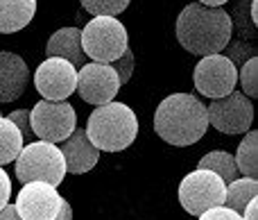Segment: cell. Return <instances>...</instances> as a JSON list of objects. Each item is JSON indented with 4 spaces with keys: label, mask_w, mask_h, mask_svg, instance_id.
Segmentation results:
<instances>
[{
    "label": "cell",
    "mask_w": 258,
    "mask_h": 220,
    "mask_svg": "<svg viewBox=\"0 0 258 220\" xmlns=\"http://www.w3.org/2000/svg\"><path fill=\"white\" fill-rule=\"evenodd\" d=\"M23 136L18 127L7 116H0V166L16 161L18 152L23 150Z\"/></svg>",
    "instance_id": "cell-20"
},
{
    "label": "cell",
    "mask_w": 258,
    "mask_h": 220,
    "mask_svg": "<svg viewBox=\"0 0 258 220\" xmlns=\"http://www.w3.org/2000/svg\"><path fill=\"white\" fill-rule=\"evenodd\" d=\"M0 116H3V112H0Z\"/></svg>",
    "instance_id": "cell-34"
},
{
    "label": "cell",
    "mask_w": 258,
    "mask_h": 220,
    "mask_svg": "<svg viewBox=\"0 0 258 220\" xmlns=\"http://www.w3.org/2000/svg\"><path fill=\"white\" fill-rule=\"evenodd\" d=\"M66 161V173L71 175H84V173L93 171L100 161V150L89 141L84 127H75L73 134L59 145Z\"/></svg>",
    "instance_id": "cell-13"
},
{
    "label": "cell",
    "mask_w": 258,
    "mask_h": 220,
    "mask_svg": "<svg viewBox=\"0 0 258 220\" xmlns=\"http://www.w3.org/2000/svg\"><path fill=\"white\" fill-rule=\"evenodd\" d=\"M231 18V30L238 32L242 41L256 39V25L249 18V0H236L231 7V12H227Z\"/></svg>",
    "instance_id": "cell-21"
},
{
    "label": "cell",
    "mask_w": 258,
    "mask_h": 220,
    "mask_svg": "<svg viewBox=\"0 0 258 220\" xmlns=\"http://www.w3.org/2000/svg\"><path fill=\"white\" fill-rule=\"evenodd\" d=\"M242 220H258V198H254L249 204L245 207V211L240 213Z\"/></svg>",
    "instance_id": "cell-30"
},
{
    "label": "cell",
    "mask_w": 258,
    "mask_h": 220,
    "mask_svg": "<svg viewBox=\"0 0 258 220\" xmlns=\"http://www.w3.org/2000/svg\"><path fill=\"white\" fill-rule=\"evenodd\" d=\"M32 134L39 136V141L48 143H61L73 134L77 127V114L68 100H39L30 112Z\"/></svg>",
    "instance_id": "cell-7"
},
{
    "label": "cell",
    "mask_w": 258,
    "mask_h": 220,
    "mask_svg": "<svg viewBox=\"0 0 258 220\" xmlns=\"http://www.w3.org/2000/svg\"><path fill=\"white\" fill-rule=\"evenodd\" d=\"M209 130L206 104L192 93H172L154 112V132L174 148L192 145Z\"/></svg>",
    "instance_id": "cell-2"
},
{
    "label": "cell",
    "mask_w": 258,
    "mask_h": 220,
    "mask_svg": "<svg viewBox=\"0 0 258 220\" xmlns=\"http://www.w3.org/2000/svg\"><path fill=\"white\" fill-rule=\"evenodd\" d=\"M174 32L183 50L192 54H218L231 41V18L224 7H206L190 3L179 12Z\"/></svg>",
    "instance_id": "cell-1"
},
{
    "label": "cell",
    "mask_w": 258,
    "mask_h": 220,
    "mask_svg": "<svg viewBox=\"0 0 258 220\" xmlns=\"http://www.w3.org/2000/svg\"><path fill=\"white\" fill-rule=\"evenodd\" d=\"M0 220H21V216H18L16 207H14L12 202L5 204L3 209H0Z\"/></svg>",
    "instance_id": "cell-31"
},
{
    "label": "cell",
    "mask_w": 258,
    "mask_h": 220,
    "mask_svg": "<svg viewBox=\"0 0 258 220\" xmlns=\"http://www.w3.org/2000/svg\"><path fill=\"white\" fill-rule=\"evenodd\" d=\"M233 159H236V168L242 177H258V132L256 130L245 132Z\"/></svg>",
    "instance_id": "cell-18"
},
{
    "label": "cell",
    "mask_w": 258,
    "mask_h": 220,
    "mask_svg": "<svg viewBox=\"0 0 258 220\" xmlns=\"http://www.w3.org/2000/svg\"><path fill=\"white\" fill-rule=\"evenodd\" d=\"M82 7L86 9L93 16H113L116 18L118 14H122L129 7L132 0H80Z\"/></svg>",
    "instance_id": "cell-22"
},
{
    "label": "cell",
    "mask_w": 258,
    "mask_h": 220,
    "mask_svg": "<svg viewBox=\"0 0 258 220\" xmlns=\"http://www.w3.org/2000/svg\"><path fill=\"white\" fill-rule=\"evenodd\" d=\"M36 14V0H0V34L25 30Z\"/></svg>",
    "instance_id": "cell-16"
},
{
    "label": "cell",
    "mask_w": 258,
    "mask_h": 220,
    "mask_svg": "<svg viewBox=\"0 0 258 220\" xmlns=\"http://www.w3.org/2000/svg\"><path fill=\"white\" fill-rule=\"evenodd\" d=\"M30 84V68L16 52L0 50V102H14Z\"/></svg>",
    "instance_id": "cell-14"
},
{
    "label": "cell",
    "mask_w": 258,
    "mask_h": 220,
    "mask_svg": "<svg viewBox=\"0 0 258 220\" xmlns=\"http://www.w3.org/2000/svg\"><path fill=\"white\" fill-rule=\"evenodd\" d=\"M9 198H12V180H9L7 171L0 166V209L9 204Z\"/></svg>",
    "instance_id": "cell-28"
},
{
    "label": "cell",
    "mask_w": 258,
    "mask_h": 220,
    "mask_svg": "<svg viewBox=\"0 0 258 220\" xmlns=\"http://www.w3.org/2000/svg\"><path fill=\"white\" fill-rule=\"evenodd\" d=\"M45 54L48 57H61L71 62L75 68L84 66V50H82V30L80 27H61L57 30L45 43Z\"/></svg>",
    "instance_id": "cell-15"
},
{
    "label": "cell",
    "mask_w": 258,
    "mask_h": 220,
    "mask_svg": "<svg viewBox=\"0 0 258 220\" xmlns=\"http://www.w3.org/2000/svg\"><path fill=\"white\" fill-rule=\"evenodd\" d=\"M238 82H240L242 93L247 98H258V57H251L249 62L238 68Z\"/></svg>",
    "instance_id": "cell-23"
},
{
    "label": "cell",
    "mask_w": 258,
    "mask_h": 220,
    "mask_svg": "<svg viewBox=\"0 0 258 220\" xmlns=\"http://www.w3.org/2000/svg\"><path fill=\"white\" fill-rule=\"evenodd\" d=\"M9 121L18 127L23 136V143H30L32 139V125H30V109H16V112H9Z\"/></svg>",
    "instance_id": "cell-26"
},
{
    "label": "cell",
    "mask_w": 258,
    "mask_h": 220,
    "mask_svg": "<svg viewBox=\"0 0 258 220\" xmlns=\"http://www.w3.org/2000/svg\"><path fill=\"white\" fill-rule=\"evenodd\" d=\"M249 18L254 25H258V0H249Z\"/></svg>",
    "instance_id": "cell-32"
},
{
    "label": "cell",
    "mask_w": 258,
    "mask_h": 220,
    "mask_svg": "<svg viewBox=\"0 0 258 220\" xmlns=\"http://www.w3.org/2000/svg\"><path fill=\"white\" fill-rule=\"evenodd\" d=\"M134 66H136V59H134V52H132L129 48L120 54V57L116 59V62H111V68L116 71L120 86H125L127 82L132 80V75H134Z\"/></svg>",
    "instance_id": "cell-25"
},
{
    "label": "cell",
    "mask_w": 258,
    "mask_h": 220,
    "mask_svg": "<svg viewBox=\"0 0 258 220\" xmlns=\"http://www.w3.org/2000/svg\"><path fill=\"white\" fill-rule=\"evenodd\" d=\"M84 132L100 152H122L138 136V116L129 104L111 100L91 112Z\"/></svg>",
    "instance_id": "cell-3"
},
{
    "label": "cell",
    "mask_w": 258,
    "mask_h": 220,
    "mask_svg": "<svg viewBox=\"0 0 258 220\" xmlns=\"http://www.w3.org/2000/svg\"><path fill=\"white\" fill-rule=\"evenodd\" d=\"M200 220H242L240 213H236L233 209H229V207H213V209H209V211H204L202 216H197Z\"/></svg>",
    "instance_id": "cell-27"
},
{
    "label": "cell",
    "mask_w": 258,
    "mask_h": 220,
    "mask_svg": "<svg viewBox=\"0 0 258 220\" xmlns=\"http://www.w3.org/2000/svg\"><path fill=\"white\" fill-rule=\"evenodd\" d=\"M14 207L21 220H54L61 207V195L57 186L45 182H27L18 191Z\"/></svg>",
    "instance_id": "cell-12"
},
{
    "label": "cell",
    "mask_w": 258,
    "mask_h": 220,
    "mask_svg": "<svg viewBox=\"0 0 258 220\" xmlns=\"http://www.w3.org/2000/svg\"><path fill=\"white\" fill-rule=\"evenodd\" d=\"M77 93L84 102L89 104H107L116 100L118 91H120V82H118L116 71L111 64H98L91 62L77 68Z\"/></svg>",
    "instance_id": "cell-11"
},
{
    "label": "cell",
    "mask_w": 258,
    "mask_h": 220,
    "mask_svg": "<svg viewBox=\"0 0 258 220\" xmlns=\"http://www.w3.org/2000/svg\"><path fill=\"white\" fill-rule=\"evenodd\" d=\"M209 125L222 134H245L254 123V102L242 91H231L229 95L211 100L206 107Z\"/></svg>",
    "instance_id": "cell-8"
},
{
    "label": "cell",
    "mask_w": 258,
    "mask_h": 220,
    "mask_svg": "<svg viewBox=\"0 0 258 220\" xmlns=\"http://www.w3.org/2000/svg\"><path fill=\"white\" fill-rule=\"evenodd\" d=\"M34 86L43 100H68L77 89V68L61 57H48L36 68Z\"/></svg>",
    "instance_id": "cell-10"
},
{
    "label": "cell",
    "mask_w": 258,
    "mask_h": 220,
    "mask_svg": "<svg viewBox=\"0 0 258 220\" xmlns=\"http://www.w3.org/2000/svg\"><path fill=\"white\" fill-rule=\"evenodd\" d=\"M192 82H195L197 93L206 95L211 100H218L236 91L238 68L222 52L206 54L197 62L195 71H192Z\"/></svg>",
    "instance_id": "cell-9"
},
{
    "label": "cell",
    "mask_w": 258,
    "mask_h": 220,
    "mask_svg": "<svg viewBox=\"0 0 258 220\" xmlns=\"http://www.w3.org/2000/svg\"><path fill=\"white\" fill-rule=\"evenodd\" d=\"M127 48V27L113 16H93L82 30V50L98 64L116 62Z\"/></svg>",
    "instance_id": "cell-5"
},
{
    "label": "cell",
    "mask_w": 258,
    "mask_h": 220,
    "mask_svg": "<svg viewBox=\"0 0 258 220\" xmlns=\"http://www.w3.org/2000/svg\"><path fill=\"white\" fill-rule=\"evenodd\" d=\"M54 220H73V207L66 198H61V207H59V213L54 216Z\"/></svg>",
    "instance_id": "cell-29"
},
{
    "label": "cell",
    "mask_w": 258,
    "mask_h": 220,
    "mask_svg": "<svg viewBox=\"0 0 258 220\" xmlns=\"http://www.w3.org/2000/svg\"><path fill=\"white\" fill-rule=\"evenodd\" d=\"M197 168H204V171H211V173H215V175H220L224 184H229V182H233L236 177H240V173H238V168H236V159H233V154L227 152V150H213V152L204 154V157L200 159V163H197Z\"/></svg>",
    "instance_id": "cell-19"
},
{
    "label": "cell",
    "mask_w": 258,
    "mask_h": 220,
    "mask_svg": "<svg viewBox=\"0 0 258 220\" xmlns=\"http://www.w3.org/2000/svg\"><path fill=\"white\" fill-rule=\"evenodd\" d=\"M197 3L206 5V7H222V5L229 3V0H197Z\"/></svg>",
    "instance_id": "cell-33"
},
{
    "label": "cell",
    "mask_w": 258,
    "mask_h": 220,
    "mask_svg": "<svg viewBox=\"0 0 258 220\" xmlns=\"http://www.w3.org/2000/svg\"><path fill=\"white\" fill-rule=\"evenodd\" d=\"M227 198V184L222 177L204 168L190 171L179 184V202L190 216H202L213 207H222Z\"/></svg>",
    "instance_id": "cell-6"
},
{
    "label": "cell",
    "mask_w": 258,
    "mask_h": 220,
    "mask_svg": "<svg viewBox=\"0 0 258 220\" xmlns=\"http://www.w3.org/2000/svg\"><path fill=\"white\" fill-rule=\"evenodd\" d=\"M258 198V177H236L233 182L227 184V198H224V207L233 209L236 213H242L245 207Z\"/></svg>",
    "instance_id": "cell-17"
},
{
    "label": "cell",
    "mask_w": 258,
    "mask_h": 220,
    "mask_svg": "<svg viewBox=\"0 0 258 220\" xmlns=\"http://www.w3.org/2000/svg\"><path fill=\"white\" fill-rule=\"evenodd\" d=\"M14 173L21 184L45 182L50 186H59L66 177V161H63V154L57 143L30 141L18 152Z\"/></svg>",
    "instance_id": "cell-4"
},
{
    "label": "cell",
    "mask_w": 258,
    "mask_h": 220,
    "mask_svg": "<svg viewBox=\"0 0 258 220\" xmlns=\"http://www.w3.org/2000/svg\"><path fill=\"white\" fill-rule=\"evenodd\" d=\"M224 50H227V54H224V57H227L236 68H240L242 64H247L251 57H256V54H258L256 45L251 43V41H242V39L229 41Z\"/></svg>",
    "instance_id": "cell-24"
}]
</instances>
